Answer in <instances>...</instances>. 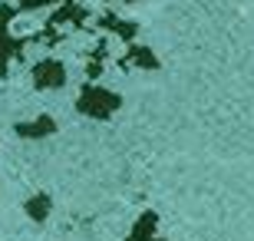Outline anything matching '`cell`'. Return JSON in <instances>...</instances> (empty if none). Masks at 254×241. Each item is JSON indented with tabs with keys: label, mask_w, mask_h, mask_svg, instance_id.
Returning a JSON list of instances; mask_svg holds the SVG:
<instances>
[{
	"label": "cell",
	"mask_w": 254,
	"mask_h": 241,
	"mask_svg": "<svg viewBox=\"0 0 254 241\" xmlns=\"http://www.w3.org/2000/svg\"><path fill=\"white\" fill-rule=\"evenodd\" d=\"M89 20H93L89 7L69 0V3H63V7L43 23V30L30 33V43H43V47L53 50V47H60V40H66L73 30H86V27H89Z\"/></svg>",
	"instance_id": "obj_1"
},
{
	"label": "cell",
	"mask_w": 254,
	"mask_h": 241,
	"mask_svg": "<svg viewBox=\"0 0 254 241\" xmlns=\"http://www.w3.org/2000/svg\"><path fill=\"white\" fill-rule=\"evenodd\" d=\"M119 106H123L119 93L106 89V86H96V83H83V89L76 96V109L83 116H89V119H109Z\"/></svg>",
	"instance_id": "obj_2"
},
{
	"label": "cell",
	"mask_w": 254,
	"mask_h": 241,
	"mask_svg": "<svg viewBox=\"0 0 254 241\" xmlns=\"http://www.w3.org/2000/svg\"><path fill=\"white\" fill-rule=\"evenodd\" d=\"M17 17V7L10 3H0V80H7L10 63L23 56V50L30 47V37H13L10 33V23Z\"/></svg>",
	"instance_id": "obj_3"
},
{
	"label": "cell",
	"mask_w": 254,
	"mask_h": 241,
	"mask_svg": "<svg viewBox=\"0 0 254 241\" xmlns=\"http://www.w3.org/2000/svg\"><path fill=\"white\" fill-rule=\"evenodd\" d=\"M30 76H33V89H63L66 86V66L60 63L57 56L37 60Z\"/></svg>",
	"instance_id": "obj_4"
},
{
	"label": "cell",
	"mask_w": 254,
	"mask_h": 241,
	"mask_svg": "<svg viewBox=\"0 0 254 241\" xmlns=\"http://www.w3.org/2000/svg\"><path fill=\"white\" fill-rule=\"evenodd\" d=\"M96 30H103V33H113V37L126 40L129 43L132 37H135V30H139V23H132V20H123V17H116L113 10H106V13H99L93 23Z\"/></svg>",
	"instance_id": "obj_5"
},
{
	"label": "cell",
	"mask_w": 254,
	"mask_h": 241,
	"mask_svg": "<svg viewBox=\"0 0 254 241\" xmlns=\"http://www.w3.org/2000/svg\"><path fill=\"white\" fill-rule=\"evenodd\" d=\"M60 126H57V119L53 116H37V119H27V122H17L13 126V132H17L20 139H47V136H53Z\"/></svg>",
	"instance_id": "obj_6"
},
{
	"label": "cell",
	"mask_w": 254,
	"mask_h": 241,
	"mask_svg": "<svg viewBox=\"0 0 254 241\" xmlns=\"http://www.w3.org/2000/svg\"><path fill=\"white\" fill-rule=\"evenodd\" d=\"M106 60H109V37H99V43H96V47L89 50V56H86V76H89V80H99Z\"/></svg>",
	"instance_id": "obj_7"
},
{
	"label": "cell",
	"mask_w": 254,
	"mask_h": 241,
	"mask_svg": "<svg viewBox=\"0 0 254 241\" xmlns=\"http://www.w3.org/2000/svg\"><path fill=\"white\" fill-rule=\"evenodd\" d=\"M132 66H142V70H155L159 60L149 53L145 47H129L123 56H119V70H132Z\"/></svg>",
	"instance_id": "obj_8"
},
{
	"label": "cell",
	"mask_w": 254,
	"mask_h": 241,
	"mask_svg": "<svg viewBox=\"0 0 254 241\" xmlns=\"http://www.w3.org/2000/svg\"><path fill=\"white\" fill-rule=\"evenodd\" d=\"M50 208H53V198H50L47 192L30 195L27 202H23V212H27V218H33V222H47V218H50Z\"/></svg>",
	"instance_id": "obj_9"
},
{
	"label": "cell",
	"mask_w": 254,
	"mask_h": 241,
	"mask_svg": "<svg viewBox=\"0 0 254 241\" xmlns=\"http://www.w3.org/2000/svg\"><path fill=\"white\" fill-rule=\"evenodd\" d=\"M155 225H159L155 212H145L139 222L132 225V232H129V238H126V241H162V238H152V235H155Z\"/></svg>",
	"instance_id": "obj_10"
},
{
	"label": "cell",
	"mask_w": 254,
	"mask_h": 241,
	"mask_svg": "<svg viewBox=\"0 0 254 241\" xmlns=\"http://www.w3.org/2000/svg\"><path fill=\"white\" fill-rule=\"evenodd\" d=\"M50 3H69V0H17V13H30V10H40V7H50Z\"/></svg>",
	"instance_id": "obj_11"
},
{
	"label": "cell",
	"mask_w": 254,
	"mask_h": 241,
	"mask_svg": "<svg viewBox=\"0 0 254 241\" xmlns=\"http://www.w3.org/2000/svg\"><path fill=\"white\" fill-rule=\"evenodd\" d=\"M126 3H135V0H126Z\"/></svg>",
	"instance_id": "obj_12"
}]
</instances>
